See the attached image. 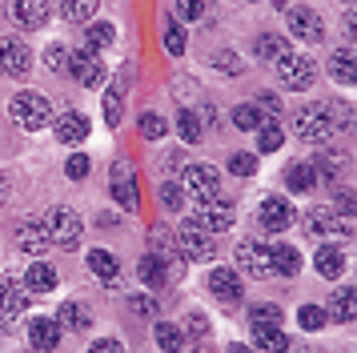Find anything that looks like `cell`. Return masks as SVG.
Wrapping results in <instances>:
<instances>
[{
    "instance_id": "obj_1",
    "label": "cell",
    "mask_w": 357,
    "mask_h": 353,
    "mask_svg": "<svg viewBox=\"0 0 357 353\" xmlns=\"http://www.w3.org/2000/svg\"><path fill=\"white\" fill-rule=\"evenodd\" d=\"M8 112H13V121H17L24 133H40V128L52 121L49 96H40V93H17L13 105H8Z\"/></svg>"
},
{
    "instance_id": "obj_2",
    "label": "cell",
    "mask_w": 357,
    "mask_h": 353,
    "mask_svg": "<svg viewBox=\"0 0 357 353\" xmlns=\"http://www.w3.org/2000/svg\"><path fill=\"white\" fill-rule=\"evenodd\" d=\"M40 225H45V233H49V245H56V249H77L81 245V217L73 213V209H49L45 217H40Z\"/></svg>"
},
{
    "instance_id": "obj_3",
    "label": "cell",
    "mask_w": 357,
    "mask_h": 353,
    "mask_svg": "<svg viewBox=\"0 0 357 353\" xmlns=\"http://www.w3.org/2000/svg\"><path fill=\"white\" fill-rule=\"evenodd\" d=\"M301 229H305V237L313 241H349V221L333 213V209H309L305 217H301Z\"/></svg>"
},
{
    "instance_id": "obj_4",
    "label": "cell",
    "mask_w": 357,
    "mask_h": 353,
    "mask_svg": "<svg viewBox=\"0 0 357 353\" xmlns=\"http://www.w3.org/2000/svg\"><path fill=\"white\" fill-rule=\"evenodd\" d=\"M277 80H281V89L301 93V89H309V84L317 80V64H313V57H305V52H289L285 61H277Z\"/></svg>"
},
{
    "instance_id": "obj_5",
    "label": "cell",
    "mask_w": 357,
    "mask_h": 353,
    "mask_svg": "<svg viewBox=\"0 0 357 353\" xmlns=\"http://www.w3.org/2000/svg\"><path fill=\"white\" fill-rule=\"evenodd\" d=\"M177 249L185 261H209L213 253H217V245L209 241V229H201L197 221H185L177 233Z\"/></svg>"
},
{
    "instance_id": "obj_6",
    "label": "cell",
    "mask_w": 357,
    "mask_h": 353,
    "mask_svg": "<svg viewBox=\"0 0 357 353\" xmlns=\"http://www.w3.org/2000/svg\"><path fill=\"white\" fill-rule=\"evenodd\" d=\"M293 133L301 141H325L333 128H329V117H325V105H305V109L293 112Z\"/></svg>"
},
{
    "instance_id": "obj_7",
    "label": "cell",
    "mask_w": 357,
    "mask_h": 353,
    "mask_svg": "<svg viewBox=\"0 0 357 353\" xmlns=\"http://www.w3.org/2000/svg\"><path fill=\"white\" fill-rule=\"evenodd\" d=\"M185 193H193L197 205L221 197V176H217V169H209V165H189L185 169Z\"/></svg>"
},
{
    "instance_id": "obj_8",
    "label": "cell",
    "mask_w": 357,
    "mask_h": 353,
    "mask_svg": "<svg viewBox=\"0 0 357 353\" xmlns=\"http://www.w3.org/2000/svg\"><path fill=\"white\" fill-rule=\"evenodd\" d=\"M193 221L201 225V229H209V233H225V229H233V221H237V209L229 205V201H221V197H213V201H201Z\"/></svg>"
},
{
    "instance_id": "obj_9",
    "label": "cell",
    "mask_w": 357,
    "mask_h": 353,
    "mask_svg": "<svg viewBox=\"0 0 357 353\" xmlns=\"http://www.w3.org/2000/svg\"><path fill=\"white\" fill-rule=\"evenodd\" d=\"M8 20L24 32L45 29V20H49V0H8Z\"/></svg>"
},
{
    "instance_id": "obj_10",
    "label": "cell",
    "mask_w": 357,
    "mask_h": 353,
    "mask_svg": "<svg viewBox=\"0 0 357 353\" xmlns=\"http://www.w3.org/2000/svg\"><path fill=\"white\" fill-rule=\"evenodd\" d=\"M29 64H33V52H29L24 40H17V36H0V73H4V77H24Z\"/></svg>"
},
{
    "instance_id": "obj_11",
    "label": "cell",
    "mask_w": 357,
    "mask_h": 353,
    "mask_svg": "<svg viewBox=\"0 0 357 353\" xmlns=\"http://www.w3.org/2000/svg\"><path fill=\"white\" fill-rule=\"evenodd\" d=\"M237 265L249 277H269L273 265H269V241H241L237 245Z\"/></svg>"
},
{
    "instance_id": "obj_12",
    "label": "cell",
    "mask_w": 357,
    "mask_h": 353,
    "mask_svg": "<svg viewBox=\"0 0 357 353\" xmlns=\"http://www.w3.org/2000/svg\"><path fill=\"white\" fill-rule=\"evenodd\" d=\"M68 73L81 80L84 89H97L100 80H105V64H100V57L93 48H77V52L68 57Z\"/></svg>"
},
{
    "instance_id": "obj_13",
    "label": "cell",
    "mask_w": 357,
    "mask_h": 353,
    "mask_svg": "<svg viewBox=\"0 0 357 353\" xmlns=\"http://www.w3.org/2000/svg\"><path fill=\"white\" fill-rule=\"evenodd\" d=\"M289 32L301 40V45H321L325 24H321V16L313 13V8H289Z\"/></svg>"
},
{
    "instance_id": "obj_14",
    "label": "cell",
    "mask_w": 357,
    "mask_h": 353,
    "mask_svg": "<svg viewBox=\"0 0 357 353\" xmlns=\"http://www.w3.org/2000/svg\"><path fill=\"white\" fill-rule=\"evenodd\" d=\"M257 221L265 225L269 233H281V229H289V225L297 221V213H293V205L285 201V197H265V201H261Z\"/></svg>"
},
{
    "instance_id": "obj_15",
    "label": "cell",
    "mask_w": 357,
    "mask_h": 353,
    "mask_svg": "<svg viewBox=\"0 0 357 353\" xmlns=\"http://www.w3.org/2000/svg\"><path fill=\"white\" fill-rule=\"evenodd\" d=\"M61 321L56 317H33L29 321V341H33V350H40V353H52L56 345H61Z\"/></svg>"
},
{
    "instance_id": "obj_16",
    "label": "cell",
    "mask_w": 357,
    "mask_h": 353,
    "mask_svg": "<svg viewBox=\"0 0 357 353\" xmlns=\"http://www.w3.org/2000/svg\"><path fill=\"white\" fill-rule=\"evenodd\" d=\"M137 273H141V281L153 285V289H161V285L173 281V265H169L161 253H145L141 261H137Z\"/></svg>"
},
{
    "instance_id": "obj_17",
    "label": "cell",
    "mask_w": 357,
    "mask_h": 353,
    "mask_svg": "<svg viewBox=\"0 0 357 353\" xmlns=\"http://www.w3.org/2000/svg\"><path fill=\"white\" fill-rule=\"evenodd\" d=\"M269 265H273L277 277H297L301 273V249H293L285 241H273L269 245Z\"/></svg>"
},
{
    "instance_id": "obj_18",
    "label": "cell",
    "mask_w": 357,
    "mask_h": 353,
    "mask_svg": "<svg viewBox=\"0 0 357 353\" xmlns=\"http://www.w3.org/2000/svg\"><path fill=\"white\" fill-rule=\"evenodd\" d=\"M113 197H116V205L121 209H137L141 205V197H137V176H132V169L121 160L113 169Z\"/></svg>"
},
{
    "instance_id": "obj_19",
    "label": "cell",
    "mask_w": 357,
    "mask_h": 353,
    "mask_svg": "<svg viewBox=\"0 0 357 353\" xmlns=\"http://www.w3.org/2000/svg\"><path fill=\"white\" fill-rule=\"evenodd\" d=\"M209 289H213V297H221V301H241V273L237 269H213L209 273Z\"/></svg>"
},
{
    "instance_id": "obj_20",
    "label": "cell",
    "mask_w": 357,
    "mask_h": 353,
    "mask_svg": "<svg viewBox=\"0 0 357 353\" xmlns=\"http://www.w3.org/2000/svg\"><path fill=\"white\" fill-rule=\"evenodd\" d=\"M89 269H93V277H97L100 285H121V261H116L109 249H93L89 253Z\"/></svg>"
},
{
    "instance_id": "obj_21",
    "label": "cell",
    "mask_w": 357,
    "mask_h": 353,
    "mask_svg": "<svg viewBox=\"0 0 357 353\" xmlns=\"http://www.w3.org/2000/svg\"><path fill=\"white\" fill-rule=\"evenodd\" d=\"M56 137H61V144H84L89 141V117L84 112H61L56 117Z\"/></svg>"
},
{
    "instance_id": "obj_22",
    "label": "cell",
    "mask_w": 357,
    "mask_h": 353,
    "mask_svg": "<svg viewBox=\"0 0 357 353\" xmlns=\"http://www.w3.org/2000/svg\"><path fill=\"white\" fill-rule=\"evenodd\" d=\"M29 309V289L24 285H13V281H0V317L13 321Z\"/></svg>"
},
{
    "instance_id": "obj_23",
    "label": "cell",
    "mask_w": 357,
    "mask_h": 353,
    "mask_svg": "<svg viewBox=\"0 0 357 353\" xmlns=\"http://www.w3.org/2000/svg\"><path fill=\"white\" fill-rule=\"evenodd\" d=\"M61 285V273L52 269L49 261H33L29 273H24V289L29 293H52V289Z\"/></svg>"
},
{
    "instance_id": "obj_24",
    "label": "cell",
    "mask_w": 357,
    "mask_h": 353,
    "mask_svg": "<svg viewBox=\"0 0 357 353\" xmlns=\"http://www.w3.org/2000/svg\"><path fill=\"white\" fill-rule=\"evenodd\" d=\"M17 245L24 249V253L40 257L45 249H49V233H45V225L40 221H20L17 225Z\"/></svg>"
},
{
    "instance_id": "obj_25",
    "label": "cell",
    "mask_w": 357,
    "mask_h": 353,
    "mask_svg": "<svg viewBox=\"0 0 357 353\" xmlns=\"http://www.w3.org/2000/svg\"><path fill=\"white\" fill-rule=\"evenodd\" d=\"M285 185L293 193H313L317 189V165L313 160H293L289 169H285Z\"/></svg>"
},
{
    "instance_id": "obj_26",
    "label": "cell",
    "mask_w": 357,
    "mask_h": 353,
    "mask_svg": "<svg viewBox=\"0 0 357 353\" xmlns=\"http://www.w3.org/2000/svg\"><path fill=\"white\" fill-rule=\"evenodd\" d=\"M329 73H333V80H341V84H357V48H333Z\"/></svg>"
},
{
    "instance_id": "obj_27",
    "label": "cell",
    "mask_w": 357,
    "mask_h": 353,
    "mask_svg": "<svg viewBox=\"0 0 357 353\" xmlns=\"http://www.w3.org/2000/svg\"><path fill=\"white\" fill-rule=\"evenodd\" d=\"M313 265H317V273H321L325 281H337L341 273H345V253H341L337 245H321L317 257H313Z\"/></svg>"
},
{
    "instance_id": "obj_28",
    "label": "cell",
    "mask_w": 357,
    "mask_h": 353,
    "mask_svg": "<svg viewBox=\"0 0 357 353\" xmlns=\"http://www.w3.org/2000/svg\"><path fill=\"white\" fill-rule=\"evenodd\" d=\"M253 341L261 353H285L289 350V337L281 325H253Z\"/></svg>"
},
{
    "instance_id": "obj_29",
    "label": "cell",
    "mask_w": 357,
    "mask_h": 353,
    "mask_svg": "<svg viewBox=\"0 0 357 353\" xmlns=\"http://www.w3.org/2000/svg\"><path fill=\"white\" fill-rule=\"evenodd\" d=\"M56 321H61V329H77V333H84V329L93 325V313H89V305H81V301H65L61 305V313H56Z\"/></svg>"
},
{
    "instance_id": "obj_30",
    "label": "cell",
    "mask_w": 357,
    "mask_h": 353,
    "mask_svg": "<svg viewBox=\"0 0 357 353\" xmlns=\"http://www.w3.org/2000/svg\"><path fill=\"white\" fill-rule=\"evenodd\" d=\"M257 57L261 61H285L289 57V40L281 36V32H261L257 36Z\"/></svg>"
},
{
    "instance_id": "obj_31",
    "label": "cell",
    "mask_w": 357,
    "mask_h": 353,
    "mask_svg": "<svg viewBox=\"0 0 357 353\" xmlns=\"http://www.w3.org/2000/svg\"><path fill=\"white\" fill-rule=\"evenodd\" d=\"M325 313H333V321H354L357 317V289H337L329 297V309Z\"/></svg>"
},
{
    "instance_id": "obj_32",
    "label": "cell",
    "mask_w": 357,
    "mask_h": 353,
    "mask_svg": "<svg viewBox=\"0 0 357 353\" xmlns=\"http://www.w3.org/2000/svg\"><path fill=\"white\" fill-rule=\"evenodd\" d=\"M56 4H61V16L73 24H89L97 16V0H56Z\"/></svg>"
},
{
    "instance_id": "obj_33",
    "label": "cell",
    "mask_w": 357,
    "mask_h": 353,
    "mask_svg": "<svg viewBox=\"0 0 357 353\" xmlns=\"http://www.w3.org/2000/svg\"><path fill=\"white\" fill-rule=\"evenodd\" d=\"M153 337H157V345H161L165 353H181V350H185V333H181L173 321H157Z\"/></svg>"
},
{
    "instance_id": "obj_34",
    "label": "cell",
    "mask_w": 357,
    "mask_h": 353,
    "mask_svg": "<svg viewBox=\"0 0 357 353\" xmlns=\"http://www.w3.org/2000/svg\"><path fill=\"white\" fill-rule=\"evenodd\" d=\"M325 117H329V128H357L354 105H345V100H329L325 105Z\"/></svg>"
},
{
    "instance_id": "obj_35",
    "label": "cell",
    "mask_w": 357,
    "mask_h": 353,
    "mask_svg": "<svg viewBox=\"0 0 357 353\" xmlns=\"http://www.w3.org/2000/svg\"><path fill=\"white\" fill-rule=\"evenodd\" d=\"M281 141H285V133H281V125H277V121H265V125L257 128V153H265V157H269V153H277V149H281Z\"/></svg>"
},
{
    "instance_id": "obj_36",
    "label": "cell",
    "mask_w": 357,
    "mask_h": 353,
    "mask_svg": "<svg viewBox=\"0 0 357 353\" xmlns=\"http://www.w3.org/2000/svg\"><path fill=\"white\" fill-rule=\"evenodd\" d=\"M233 125L245 128V133H257V128L265 125V112H261L257 105H237V109H233Z\"/></svg>"
},
{
    "instance_id": "obj_37",
    "label": "cell",
    "mask_w": 357,
    "mask_h": 353,
    "mask_svg": "<svg viewBox=\"0 0 357 353\" xmlns=\"http://www.w3.org/2000/svg\"><path fill=\"white\" fill-rule=\"evenodd\" d=\"M177 133L185 144H197L201 141V133H205V125H201V117L197 112H177Z\"/></svg>"
},
{
    "instance_id": "obj_38",
    "label": "cell",
    "mask_w": 357,
    "mask_h": 353,
    "mask_svg": "<svg viewBox=\"0 0 357 353\" xmlns=\"http://www.w3.org/2000/svg\"><path fill=\"white\" fill-rule=\"evenodd\" d=\"M165 133H169V121L161 112H141V137L145 141H161Z\"/></svg>"
},
{
    "instance_id": "obj_39",
    "label": "cell",
    "mask_w": 357,
    "mask_h": 353,
    "mask_svg": "<svg viewBox=\"0 0 357 353\" xmlns=\"http://www.w3.org/2000/svg\"><path fill=\"white\" fill-rule=\"evenodd\" d=\"M313 165H317V173H341V169L349 165V157H345L341 149H321V153H317V160H313Z\"/></svg>"
},
{
    "instance_id": "obj_40",
    "label": "cell",
    "mask_w": 357,
    "mask_h": 353,
    "mask_svg": "<svg viewBox=\"0 0 357 353\" xmlns=\"http://www.w3.org/2000/svg\"><path fill=\"white\" fill-rule=\"evenodd\" d=\"M116 40V29L109 20H97V24H89V48L97 52V48H109Z\"/></svg>"
},
{
    "instance_id": "obj_41",
    "label": "cell",
    "mask_w": 357,
    "mask_h": 353,
    "mask_svg": "<svg viewBox=\"0 0 357 353\" xmlns=\"http://www.w3.org/2000/svg\"><path fill=\"white\" fill-rule=\"evenodd\" d=\"M333 213L341 217H357V189H333Z\"/></svg>"
},
{
    "instance_id": "obj_42",
    "label": "cell",
    "mask_w": 357,
    "mask_h": 353,
    "mask_svg": "<svg viewBox=\"0 0 357 353\" xmlns=\"http://www.w3.org/2000/svg\"><path fill=\"white\" fill-rule=\"evenodd\" d=\"M297 321H301V329H321L325 321H329V313H325L321 305H301L297 309Z\"/></svg>"
},
{
    "instance_id": "obj_43",
    "label": "cell",
    "mask_w": 357,
    "mask_h": 353,
    "mask_svg": "<svg viewBox=\"0 0 357 353\" xmlns=\"http://www.w3.org/2000/svg\"><path fill=\"white\" fill-rule=\"evenodd\" d=\"M100 112H105V125L109 128L121 125V117H125V112H121V93H105L100 96Z\"/></svg>"
},
{
    "instance_id": "obj_44",
    "label": "cell",
    "mask_w": 357,
    "mask_h": 353,
    "mask_svg": "<svg viewBox=\"0 0 357 353\" xmlns=\"http://www.w3.org/2000/svg\"><path fill=\"white\" fill-rule=\"evenodd\" d=\"M165 52H169V57H181V52H185V29L173 24V20L165 24Z\"/></svg>"
},
{
    "instance_id": "obj_45",
    "label": "cell",
    "mask_w": 357,
    "mask_h": 353,
    "mask_svg": "<svg viewBox=\"0 0 357 353\" xmlns=\"http://www.w3.org/2000/svg\"><path fill=\"white\" fill-rule=\"evenodd\" d=\"M229 173L233 176H253L257 173V157H253V153H233V157H229Z\"/></svg>"
},
{
    "instance_id": "obj_46",
    "label": "cell",
    "mask_w": 357,
    "mask_h": 353,
    "mask_svg": "<svg viewBox=\"0 0 357 353\" xmlns=\"http://www.w3.org/2000/svg\"><path fill=\"white\" fill-rule=\"evenodd\" d=\"M249 317H253V325H281V309L265 301V305H253Z\"/></svg>"
},
{
    "instance_id": "obj_47",
    "label": "cell",
    "mask_w": 357,
    "mask_h": 353,
    "mask_svg": "<svg viewBox=\"0 0 357 353\" xmlns=\"http://www.w3.org/2000/svg\"><path fill=\"white\" fill-rule=\"evenodd\" d=\"M89 169H93V165H89V157H84V153H73V157L65 160V173L73 176V181H81V176L89 173Z\"/></svg>"
},
{
    "instance_id": "obj_48",
    "label": "cell",
    "mask_w": 357,
    "mask_h": 353,
    "mask_svg": "<svg viewBox=\"0 0 357 353\" xmlns=\"http://www.w3.org/2000/svg\"><path fill=\"white\" fill-rule=\"evenodd\" d=\"M177 16L181 20H197V16H205V0H177Z\"/></svg>"
},
{
    "instance_id": "obj_49",
    "label": "cell",
    "mask_w": 357,
    "mask_h": 353,
    "mask_svg": "<svg viewBox=\"0 0 357 353\" xmlns=\"http://www.w3.org/2000/svg\"><path fill=\"white\" fill-rule=\"evenodd\" d=\"M213 64H217L221 73H241V68H245L241 57H233V52H217V57H213Z\"/></svg>"
},
{
    "instance_id": "obj_50",
    "label": "cell",
    "mask_w": 357,
    "mask_h": 353,
    "mask_svg": "<svg viewBox=\"0 0 357 353\" xmlns=\"http://www.w3.org/2000/svg\"><path fill=\"white\" fill-rule=\"evenodd\" d=\"M181 197H185V193H181V185H169V181L161 185V205L165 209H181Z\"/></svg>"
},
{
    "instance_id": "obj_51",
    "label": "cell",
    "mask_w": 357,
    "mask_h": 353,
    "mask_svg": "<svg viewBox=\"0 0 357 353\" xmlns=\"http://www.w3.org/2000/svg\"><path fill=\"white\" fill-rule=\"evenodd\" d=\"M45 64H49V68H65V45H49L45 48Z\"/></svg>"
},
{
    "instance_id": "obj_52",
    "label": "cell",
    "mask_w": 357,
    "mask_h": 353,
    "mask_svg": "<svg viewBox=\"0 0 357 353\" xmlns=\"http://www.w3.org/2000/svg\"><path fill=\"white\" fill-rule=\"evenodd\" d=\"M189 333H193V341H205V337H209V321L201 317V313H193V317H189Z\"/></svg>"
},
{
    "instance_id": "obj_53",
    "label": "cell",
    "mask_w": 357,
    "mask_h": 353,
    "mask_svg": "<svg viewBox=\"0 0 357 353\" xmlns=\"http://www.w3.org/2000/svg\"><path fill=\"white\" fill-rule=\"evenodd\" d=\"M257 109H265L269 117H277V112H281V100H277L273 93H257Z\"/></svg>"
},
{
    "instance_id": "obj_54",
    "label": "cell",
    "mask_w": 357,
    "mask_h": 353,
    "mask_svg": "<svg viewBox=\"0 0 357 353\" xmlns=\"http://www.w3.org/2000/svg\"><path fill=\"white\" fill-rule=\"evenodd\" d=\"M132 313H145V317H153V313H157V301H153V297H132Z\"/></svg>"
},
{
    "instance_id": "obj_55",
    "label": "cell",
    "mask_w": 357,
    "mask_h": 353,
    "mask_svg": "<svg viewBox=\"0 0 357 353\" xmlns=\"http://www.w3.org/2000/svg\"><path fill=\"white\" fill-rule=\"evenodd\" d=\"M89 353H125V345H121V341H113V337H105V341H97Z\"/></svg>"
},
{
    "instance_id": "obj_56",
    "label": "cell",
    "mask_w": 357,
    "mask_h": 353,
    "mask_svg": "<svg viewBox=\"0 0 357 353\" xmlns=\"http://www.w3.org/2000/svg\"><path fill=\"white\" fill-rule=\"evenodd\" d=\"M4 201H8V176L0 173V205H4Z\"/></svg>"
},
{
    "instance_id": "obj_57",
    "label": "cell",
    "mask_w": 357,
    "mask_h": 353,
    "mask_svg": "<svg viewBox=\"0 0 357 353\" xmlns=\"http://www.w3.org/2000/svg\"><path fill=\"white\" fill-rule=\"evenodd\" d=\"M229 353H261V350H253V345H237V341H233V345H229Z\"/></svg>"
},
{
    "instance_id": "obj_58",
    "label": "cell",
    "mask_w": 357,
    "mask_h": 353,
    "mask_svg": "<svg viewBox=\"0 0 357 353\" xmlns=\"http://www.w3.org/2000/svg\"><path fill=\"white\" fill-rule=\"evenodd\" d=\"M345 32H349V36L357 40V16H349V20H345Z\"/></svg>"
},
{
    "instance_id": "obj_59",
    "label": "cell",
    "mask_w": 357,
    "mask_h": 353,
    "mask_svg": "<svg viewBox=\"0 0 357 353\" xmlns=\"http://www.w3.org/2000/svg\"><path fill=\"white\" fill-rule=\"evenodd\" d=\"M345 4H354V0H345Z\"/></svg>"
}]
</instances>
